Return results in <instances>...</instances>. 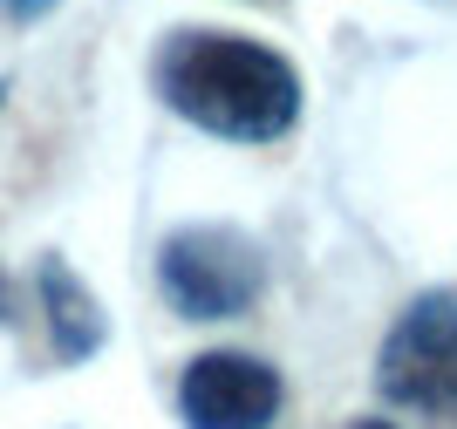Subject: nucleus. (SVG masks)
<instances>
[{
	"mask_svg": "<svg viewBox=\"0 0 457 429\" xmlns=\"http://www.w3.org/2000/svg\"><path fill=\"white\" fill-rule=\"evenodd\" d=\"M151 95L219 144H280L301 123V69L239 28H164L151 48Z\"/></svg>",
	"mask_w": 457,
	"mask_h": 429,
	"instance_id": "1",
	"label": "nucleus"
},
{
	"mask_svg": "<svg viewBox=\"0 0 457 429\" xmlns=\"http://www.w3.org/2000/svg\"><path fill=\"white\" fill-rule=\"evenodd\" d=\"M157 293L185 320H239L267 293V252L246 225L185 219L157 239Z\"/></svg>",
	"mask_w": 457,
	"mask_h": 429,
	"instance_id": "2",
	"label": "nucleus"
},
{
	"mask_svg": "<svg viewBox=\"0 0 457 429\" xmlns=\"http://www.w3.org/2000/svg\"><path fill=\"white\" fill-rule=\"evenodd\" d=\"M376 389L430 423H457V286H423L403 300L376 348Z\"/></svg>",
	"mask_w": 457,
	"mask_h": 429,
	"instance_id": "3",
	"label": "nucleus"
},
{
	"mask_svg": "<svg viewBox=\"0 0 457 429\" xmlns=\"http://www.w3.org/2000/svg\"><path fill=\"white\" fill-rule=\"evenodd\" d=\"M280 402H287L280 368L246 348L191 355L178 375V423L185 429H273Z\"/></svg>",
	"mask_w": 457,
	"mask_h": 429,
	"instance_id": "4",
	"label": "nucleus"
},
{
	"mask_svg": "<svg viewBox=\"0 0 457 429\" xmlns=\"http://www.w3.org/2000/svg\"><path fill=\"white\" fill-rule=\"evenodd\" d=\"M35 300H41V320H48V348H55V361H89L96 348L110 341L103 300L89 293V280H82L62 252H41V260H35Z\"/></svg>",
	"mask_w": 457,
	"mask_h": 429,
	"instance_id": "5",
	"label": "nucleus"
},
{
	"mask_svg": "<svg viewBox=\"0 0 457 429\" xmlns=\"http://www.w3.org/2000/svg\"><path fill=\"white\" fill-rule=\"evenodd\" d=\"M62 0H0V14L7 21H21V28H35V21H48Z\"/></svg>",
	"mask_w": 457,
	"mask_h": 429,
	"instance_id": "6",
	"label": "nucleus"
},
{
	"mask_svg": "<svg viewBox=\"0 0 457 429\" xmlns=\"http://www.w3.org/2000/svg\"><path fill=\"white\" fill-rule=\"evenodd\" d=\"M0 327H21V286L7 266H0Z\"/></svg>",
	"mask_w": 457,
	"mask_h": 429,
	"instance_id": "7",
	"label": "nucleus"
},
{
	"mask_svg": "<svg viewBox=\"0 0 457 429\" xmlns=\"http://www.w3.org/2000/svg\"><path fill=\"white\" fill-rule=\"evenodd\" d=\"M342 429H403V423H389V416H348Z\"/></svg>",
	"mask_w": 457,
	"mask_h": 429,
	"instance_id": "8",
	"label": "nucleus"
},
{
	"mask_svg": "<svg viewBox=\"0 0 457 429\" xmlns=\"http://www.w3.org/2000/svg\"><path fill=\"white\" fill-rule=\"evenodd\" d=\"M0 110H7V75H0Z\"/></svg>",
	"mask_w": 457,
	"mask_h": 429,
	"instance_id": "9",
	"label": "nucleus"
}]
</instances>
